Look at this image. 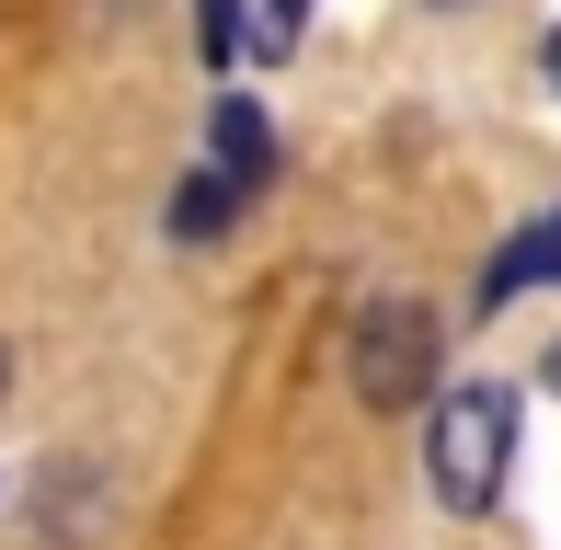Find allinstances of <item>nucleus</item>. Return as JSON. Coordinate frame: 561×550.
Listing matches in <instances>:
<instances>
[{"label":"nucleus","mask_w":561,"mask_h":550,"mask_svg":"<svg viewBox=\"0 0 561 550\" xmlns=\"http://www.w3.org/2000/svg\"><path fill=\"white\" fill-rule=\"evenodd\" d=\"M550 81H561V35H550Z\"/></svg>","instance_id":"6e6552de"},{"label":"nucleus","mask_w":561,"mask_h":550,"mask_svg":"<svg viewBox=\"0 0 561 550\" xmlns=\"http://www.w3.org/2000/svg\"><path fill=\"white\" fill-rule=\"evenodd\" d=\"M229 207H241V184H229V172H195V184L172 195V241H218Z\"/></svg>","instance_id":"423d86ee"},{"label":"nucleus","mask_w":561,"mask_h":550,"mask_svg":"<svg viewBox=\"0 0 561 550\" xmlns=\"http://www.w3.org/2000/svg\"><path fill=\"white\" fill-rule=\"evenodd\" d=\"M207 12L229 23V46H241V58H287V46L310 35V0H207Z\"/></svg>","instance_id":"20e7f679"},{"label":"nucleus","mask_w":561,"mask_h":550,"mask_svg":"<svg viewBox=\"0 0 561 550\" xmlns=\"http://www.w3.org/2000/svg\"><path fill=\"white\" fill-rule=\"evenodd\" d=\"M550 275H561V218H539V230H516V241H504V253H493V275L470 287V310H504V298L550 287Z\"/></svg>","instance_id":"7ed1b4c3"},{"label":"nucleus","mask_w":561,"mask_h":550,"mask_svg":"<svg viewBox=\"0 0 561 550\" xmlns=\"http://www.w3.org/2000/svg\"><path fill=\"white\" fill-rule=\"evenodd\" d=\"M0 402H12V344H0Z\"/></svg>","instance_id":"0eeeda50"},{"label":"nucleus","mask_w":561,"mask_h":550,"mask_svg":"<svg viewBox=\"0 0 561 550\" xmlns=\"http://www.w3.org/2000/svg\"><path fill=\"white\" fill-rule=\"evenodd\" d=\"M344 367H355V402L367 413H401L436 390V310L424 298H367L344 333Z\"/></svg>","instance_id":"f03ea898"},{"label":"nucleus","mask_w":561,"mask_h":550,"mask_svg":"<svg viewBox=\"0 0 561 550\" xmlns=\"http://www.w3.org/2000/svg\"><path fill=\"white\" fill-rule=\"evenodd\" d=\"M504 459H516V402H504L493 379L447 390V402H436V436H424V482H436V505L481 516L504 493Z\"/></svg>","instance_id":"f257e3e1"},{"label":"nucleus","mask_w":561,"mask_h":550,"mask_svg":"<svg viewBox=\"0 0 561 550\" xmlns=\"http://www.w3.org/2000/svg\"><path fill=\"white\" fill-rule=\"evenodd\" d=\"M218 172H229V184H264V172H275V127H264V115H252L241 104V92H218Z\"/></svg>","instance_id":"39448f33"}]
</instances>
